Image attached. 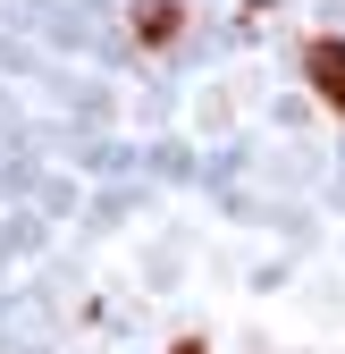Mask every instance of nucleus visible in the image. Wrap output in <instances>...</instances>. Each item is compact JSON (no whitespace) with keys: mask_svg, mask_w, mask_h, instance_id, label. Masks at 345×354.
I'll use <instances>...</instances> for the list:
<instances>
[{"mask_svg":"<svg viewBox=\"0 0 345 354\" xmlns=\"http://www.w3.org/2000/svg\"><path fill=\"white\" fill-rule=\"evenodd\" d=\"M304 76H312L320 110H337V118H345V34H320V42H304Z\"/></svg>","mask_w":345,"mask_h":354,"instance_id":"1","label":"nucleus"},{"mask_svg":"<svg viewBox=\"0 0 345 354\" xmlns=\"http://www.w3.org/2000/svg\"><path fill=\"white\" fill-rule=\"evenodd\" d=\"M126 26H135L144 51H168V42L186 34V9H177V0H135V9H126Z\"/></svg>","mask_w":345,"mask_h":354,"instance_id":"2","label":"nucleus"}]
</instances>
